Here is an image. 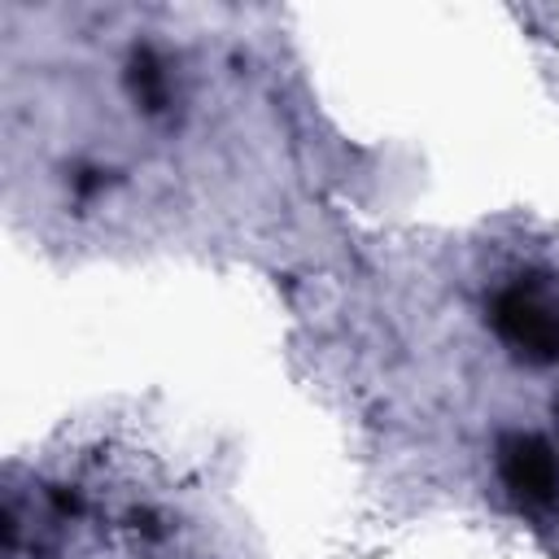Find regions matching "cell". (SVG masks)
Listing matches in <instances>:
<instances>
[{
  "mask_svg": "<svg viewBox=\"0 0 559 559\" xmlns=\"http://www.w3.org/2000/svg\"><path fill=\"white\" fill-rule=\"evenodd\" d=\"M424 306L402 393L454 424L498 511L559 537V249L476 245Z\"/></svg>",
  "mask_w": 559,
  "mask_h": 559,
  "instance_id": "obj_1",
  "label": "cell"
}]
</instances>
